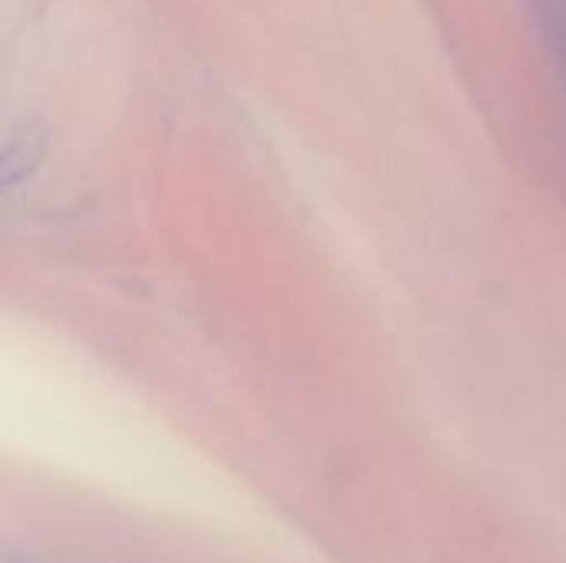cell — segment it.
I'll return each instance as SVG.
<instances>
[{"mask_svg":"<svg viewBox=\"0 0 566 563\" xmlns=\"http://www.w3.org/2000/svg\"><path fill=\"white\" fill-rule=\"evenodd\" d=\"M527 3L534 10L537 30L566 83V0H527Z\"/></svg>","mask_w":566,"mask_h":563,"instance_id":"cell-1","label":"cell"}]
</instances>
